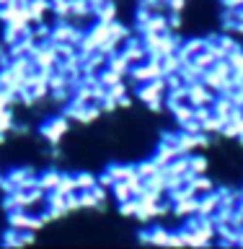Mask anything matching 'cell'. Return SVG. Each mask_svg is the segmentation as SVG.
<instances>
[{
    "label": "cell",
    "instance_id": "6da1fadb",
    "mask_svg": "<svg viewBox=\"0 0 243 249\" xmlns=\"http://www.w3.org/2000/svg\"><path fill=\"white\" fill-rule=\"evenodd\" d=\"M65 132H67V120H65V117H57V120L47 122L44 127H42V135L49 140V143H57Z\"/></svg>",
    "mask_w": 243,
    "mask_h": 249
},
{
    "label": "cell",
    "instance_id": "7a4b0ae2",
    "mask_svg": "<svg viewBox=\"0 0 243 249\" xmlns=\"http://www.w3.org/2000/svg\"><path fill=\"white\" fill-rule=\"evenodd\" d=\"M57 182H60V171H47V174L39 177V187H42L44 192H52L54 187H57Z\"/></svg>",
    "mask_w": 243,
    "mask_h": 249
},
{
    "label": "cell",
    "instance_id": "3957f363",
    "mask_svg": "<svg viewBox=\"0 0 243 249\" xmlns=\"http://www.w3.org/2000/svg\"><path fill=\"white\" fill-rule=\"evenodd\" d=\"M205 169H207L205 159H189V171L192 174H205Z\"/></svg>",
    "mask_w": 243,
    "mask_h": 249
},
{
    "label": "cell",
    "instance_id": "277c9868",
    "mask_svg": "<svg viewBox=\"0 0 243 249\" xmlns=\"http://www.w3.org/2000/svg\"><path fill=\"white\" fill-rule=\"evenodd\" d=\"M11 3H16V0H0V8H5V5H11Z\"/></svg>",
    "mask_w": 243,
    "mask_h": 249
},
{
    "label": "cell",
    "instance_id": "5b68a950",
    "mask_svg": "<svg viewBox=\"0 0 243 249\" xmlns=\"http://www.w3.org/2000/svg\"><path fill=\"white\" fill-rule=\"evenodd\" d=\"M241 241H243V236H241Z\"/></svg>",
    "mask_w": 243,
    "mask_h": 249
}]
</instances>
